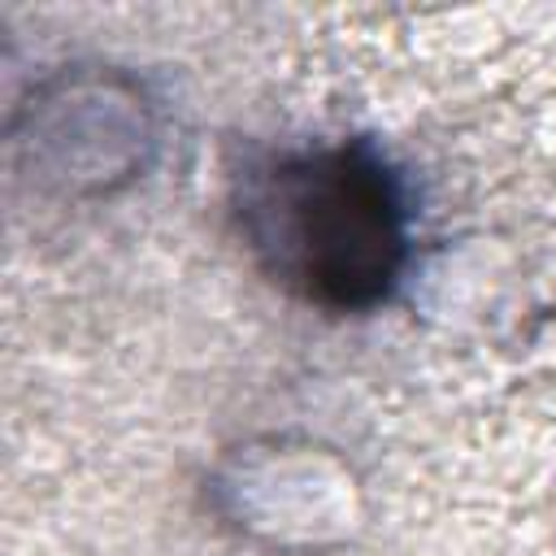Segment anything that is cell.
<instances>
[{
	"label": "cell",
	"mask_w": 556,
	"mask_h": 556,
	"mask_svg": "<svg viewBox=\"0 0 556 556\" xmlns=\"http://www.w3.org/2000/svg\"><path fill=\"white\" fill-rule=\"evenodd\" d=\"M239 222L269 278L339 313L387 300L408 261L404 187L365 139L252 169Z\"/></svg>",
	"instance_id": "obj_1"
}]
</instances>
